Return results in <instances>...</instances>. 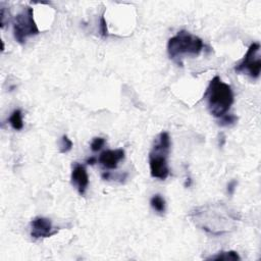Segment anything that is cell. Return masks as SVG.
Listing matches in <instances>:
<instances>
[{
  "instance_id": "obj_1",
  "label": "cell",
  "mask_w": 261,
  "mask_h": 261,
  "mask_svg": "<svg viewBox=\"0 0 261 261\" xmlns=\"http://www.w3.org/2000/svg\"><path fill=\"white\" fill-rule=\"evenodd\" d=\"M191 216L197 226L215 236L229 231L234 227L233 222L237 220V217H233L231 212L223 203L197 208Z\"/></svg>"
},
{
  "instance_id": "obj_2",
  "label": "cell",
  "mask_w": 261,
  "mask_h": 261,
  "mask_svg": "<svg viewBox=\"0 0 261 261\" xmlns=\"http://www.w3.org/2000/svg\"><path fill=\"white\" fill-rule=\"evenodd\" d=\"M207 101V108L214 118H221L228 112L235 98L231 87L221 81L218 76H215L209 83L204 94Z\"/></svg>"
},
{
  "instance_id": "obj_3",
  "label": "cell",
  "mask_w": 261,
  "mask_h": 261,
  "mask_svg": "<svg viewBox=\"0 0 261 261\" xmlns=\"http://www.w3.org/2000/svg\"><path fill=\"white\" fill-rule=\"evenodd\" d=\"M205 45L203 40L188 31H180L167 42V54L179 67H183V60L187 56H198Z\"/></svg>"
},
{
  "instance_id": "obj_4",
  "label": "cell",
  "mask_w": 261,
  "mask_h": 261,
  "mask_svg": "<svg viewBox=\"0 0 261 261\" xmlns=\"http://www.w3.org/2000/svg\"><path fill=\"white\" fill-rule=\"evenodd\" d=\"M170 146V136L167 132H161L155 138L152 149L149 153V166L152 178L164 181L169 176L167 159Z\"/></svg>"
},
{
  "instance_id": "obj_5",
  "label": "cell",
  "mask_w": 261,
  "mask_h": 261,
  "mask_svg": "<svg viewBox=\"0 0 261 261\" xmlns=\"http://www.w3.org/2000/svg\"><path fill=\"white\" fill-rule=\"evenodd\" d=\"M40 34V30L34 20L32 8H26L18 14L14 20V37L20 44H25L27 39Z\"/></svg>"
},
{
  "instance_id": "obj_6",
  "label": "cell",
  "mask_w": 261,
  "mask_h": 261,
  "mask_svg": "<svg viewBox=\"0 0 261 261\" xmlns=\"http://www.w3.org/2000/svg\"><path fill=\"white\" fill-rule=\"evenodd\" d=\"M260 50V44L257 42L252 43L243 60L235 67L237 73L246 74L252 79H258L261 73V60L258 54Z\"/></svg>"
},
{
  "instance_id": "obj_7",
  "label": "cell",
  "mask_w": 261,
  "mask_h": 261,
  "mask_svg": "<svg viewBox=\"0 0 261 261\" xmlns=\"http://www.w3.org/2000/svg\"><path fill=\"white\" fill-rule=\"evenodd\" d=\"M57 234V229H53L52 222L49 218L37 216L31 221V237L33 239L50 238Z\"/></svg>"
},
{
  "instance_id": "obj_8",
  "label": "cell",
  "mask_w": 261,
  "mask_h": 261,
  "mask_svg": "<svg viewBox=\"0 0 261 261\" xmlns=\"http://www.w3.org/2000/svg\"><path fill=\"white\" fill-rule=\"evenodd\" d=\"M71 180L73 186L77 189L80 195H85L89 186V176L86 167L83 164L75 163L73 165Z\"/></svg>"
},
{
  "instance_id": "obj_9",
  "label": "cell",
  "mask_w": 261,
  "mask_h": 261,
  "mask_svg": "<svg viewBox=\"0 0 261 261\" xmlns=\"http://www.w3.org/2000/svg\"><path fill=\"white\" fill-rule=\"evenodd\" d=\"M125 156L126 153L124 149L106 150L99 155L98 162L106 169H115L118 168L119 162L125 159Z\"/></svg>"
},
{
  "instance_id": "obj_10",
  "label": "cell",
  "mask_w": 261,
  "mask_h": 261,
  "mask_svg": "<svg viewBox=\"0 0 261 261\" xmlns=\"http://www.w3.org/2000/svg\"><path fill=\"white\" fill-rule=\"evenodd\" d=\"M207 260H225V261H237L241 260L238 252L236 251H220L217 254L206 258Z\"/></svg>"
},
{
  "instance_id": "obj_11",
  "label": "cell",
  "mask_w": 261,
  "mask_h": 261,
  "mask_svg": "<svg viewBox=\"0 0 261 261\" xmlns=\"http://www.w3.org/2000/svg\"><path fill=\"white\" fill-rule=\"evenodd\" d=\"M9 123L12 128L16 131H21L24 129V122H23V113L21 109H16L13 111L11 117L9 118Z\"/></svg>"
},
{
  "instance_id": "obj_12",
  "label": "cell",
  "mask_w": 261,
  "mask_h": 261,
  "mask_svg": "<svg viewBox=\"0 0 261 261\" xmlns=\"http://www.w3.org/2000/svg\"><path fill=\"white\" fill-rule=\"evenodd\" d=\"M150 204H151V207L158 213L160 214H163L165 212V208H166V203H165V200L164 198L159 195V194H156L154 195L151 199H150Z\"/></svg>"
},
{
  "instance_id": "obj_13",
  "label": "cell",
  "mask_w": 261,
  "mask_h": 261,
  "mask_svg": "<svg viewBox=\"0 0 261 261\" xmlns=\"http://www.w3.org/2000/svg\"><path fill=\"white\" fill-rule=\"evenodd\" d=\"M73 145L74 144H73L72 140L67 135H64L60 141V153L66 154V153L70 152L73 149Z\"/></svg>"
},
{
  "instance_id": "obj_14",
  "label": "cell",
  "mask_w": 261,
  "mask_h": 261,
  "mask_svg": "<svg viewBox=\"0 0 261 261\" xmlns=\"http://www.w3.org/2000/svg\"><path fill=\"white\" fill-rule=\"evenodd\" d=\"M238 122V117H236L235 114H224L223 117L219 118V122L218 125L221 127H231L234 125H236Z\"/></svg>"
},
{
  "instance_id": "obj_15",
  "label": "cell",
  "mask_w": 261,
  "mask_h": 261,
  "mask_svg": "<svg viewBox=\"0 0 261 261\" xmlns=\"http://www.w3.org/2000/svg\"><path fill=\"white\" fill-rule=\"evenodd\" d=\"M106 143V140L102 137H96L92 140V143H91V150L93 152H97L99 150H101L103 148V146L105 145Z\"/></svg>"
},
{
  "instance_id": "obj_16",
  "label": "cell",
  "mask_w": 261,
  "mask_h": 261,
  "mask_svg": "<svg viewBox=\"0 0 261 261\" xmlns=\"http://www.w3.org/2000/svg\"><path fill=\"white\" fill-rule=\"evenodd\" d=\"M100 35L102 38H107L108 37V29H107V23L104 18V15H102L100 19Z\"/></svg>"
},
{
  "instance_id": "obj_17",
  "label": "cell",
  "mask_w": 261,
  "mask_h": 261,
  "mask_svg": "<svg viewBox=\"0 0 261 261\" xmlns=\"http://www.w3.org/2000/svg\"><path fill=\"white\" fill-rule=\"evenodd\" d=\"M237 186H238V182H237L236 180H233V181H230V182L227 184L226 192H227V194H228L229 196L234 195V193H235V191H236Z\"/></svg>"
},
{
  "instance_id": "obj_18",
  "label": "cell",
  "mask_w": 261,
  "mask_h": 261,
  "mask_svg": "<svg viewBox=\"0 0 261 261\" xmlns=\"http://www.w3.org/2000/svg\"><path fill=\"white\" fill-rule=\"evenodd\" d=\"M86 162H87V164H89V165H94L95 163L98 162V158L95 157V156H93V157L88 158V159L86 160Z\"/></svg>"
}]
</instances>
